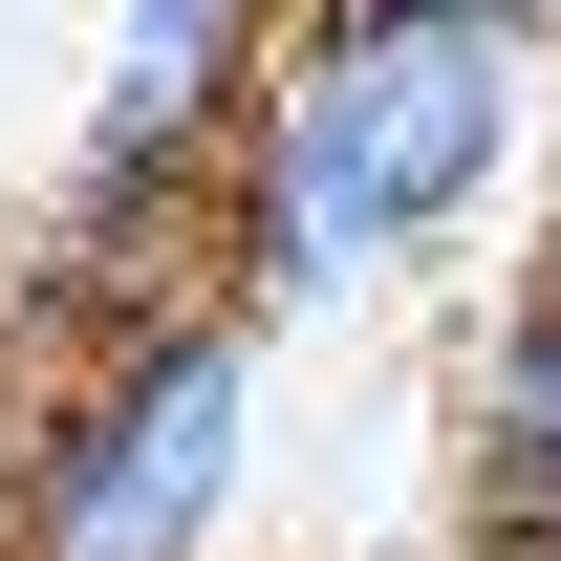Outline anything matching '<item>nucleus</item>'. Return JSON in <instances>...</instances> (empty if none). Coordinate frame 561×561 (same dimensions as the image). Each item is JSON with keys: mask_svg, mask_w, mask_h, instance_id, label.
I'll return each instance as SVG.
<instances>
[{"mask_svg": "<svg viewBox=\"0 0 561 561\" xmlns=\"http://www.w3.org/2000/svg\"><path fill=\"white\" fill-rule=\"evenodd\" d=\"M540 130H561V22H496V0H302L260 130L216 173V302L238 324H346V302L432 280L454 238H496Z\"/></svg>", "mask_w": 561, "mask_h": 561, "instance_id": "obj_1", "label": "nucleus"}, {"mask_svg": "<svg viewBox=\"0 0 561 561\" xmlns=\"http://www.w3.org/2000/svg\"><path fill=\"white\" fill-rule=\"evenodd\" d=\"M454 561H561V238L454 324Z\"/></svg>", "mask_w": 561, "mask_h": 561, "instance_id": "obj_4", "label": "nucleus"}, {"mask_svg": "<svg viewBox=\"0 0 561 561\" xmlns=\"http://www.w3.org/2000/svg\"><path fill=\"white\" fill-rule=\"evenodd\" d=\"M280 44H302V0H108L87 130H66V195H44V216L195 238V260H216V173H238V130H260Z\"/></svg>", "mask_w": 561, "mask_h": 561, "instance_id": "obj_3", "label": "nucleus"}, {"mask_svg": "<svg viewBox=\"0 0 561 561\" xmlns=\"http://www.w3.org/2000/svg\"><path fill=\"white\" fill-rule=\"evenodd\" d=\"M238 518H260V324L238 302L108 324L0 454V561H238Z\"/></svg>", "mask_w": 561, "mask_h": 561, "instance_id": "obj_2", "label": "nucleus"}, {"mask_svg": "<svg viewBox=\"0 0 561 561\" xmlns=\"http://www.w3.org/2000/svg\"><path fill=\"white\" fill-rule=\"evenodd\" d=\"M496 22H561V0H496Z\"/></svg>", "mask_w": 561, "mask_h": 561, "instance_id": "obj_5", "label": "nucleus"}]
</instances>
